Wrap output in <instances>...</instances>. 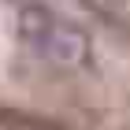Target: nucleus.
<instances>
[{
	"label": "nucleus",
	"instance_id": "obj_1",
	"mask_svg": "<svg viewBox=\"0 0 130 130\" xmlns=\"http://www.w3.org/2000/svg\"><path fill=\"white\" fill-rule=\"evenodd\" d=\"M37 48L48 56L52 63H60V67H74V63L86 60V48H89V41H86V34L78 30V26H71V22H52L48 34L37 41Z\"/></svg>",
	"mask_w": 130,
	"mask_h": 130
},
{
	"label": "nucleus",
	"instance_id": "obj_2",
	"mask_svg": "<svg viewBox=\"0 0 130 130\" xmlns=\"http://www.w3.org/2000/svg\"><path fill=\"white\" fill-rule=\"evenodd\" d=\"M52 22H56V15H52L45 4H26V8L19 11V34L30 41V45H37V41L48 34Z\"/></svg>",
	"mask_w": 130,
	"mask_h": 130
},
{
	"label": "nucleus",
	"instance_id": "obj_3",
	"mask_svg": "<svg viewBox=\"0 0 130 130\" xmlns=\"http://www.w3.org/2000/svg\"><path fill=\"white\" fill-rule=\"evenodd\" d=\"M22 130H52V126H22Z\"/></svg>",
	"mask_w": 130,
	"mask_h": 130
}]
</instances>
